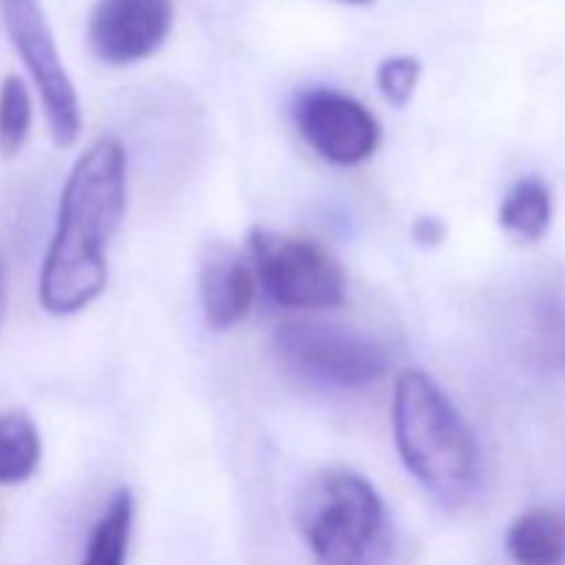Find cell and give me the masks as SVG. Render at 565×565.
<instances>
[{
    "label": "cell",
    "mask_w": 565,
    "mask_h": 565,
    "mask_svg": "<svg viewBox=\"0 0 565 565\" xmlns=\"http://www.w3.org/2000/svg\"><path fill=\"white\" fill-rule=\"evenodd\" d=\"M127 207V154L116 138L94 141L72 166L58 204V224L39 279L50 315H72L108 285V243Z\"/></svg>",
    "instance_id": "obj_1"
},
{
    "label": "cell",
    "mask_w": 565,
    "mask_h": 565,
    "mask_svg": "<svg viewBox=\"0 0 565 565\" xmlns=\"http://www.w3.org/2000/svg\"><path fill=\"white\" fill-rule=\"evenodd\" d=\"M392 428L408 472L447 508H461L478 494L483 458L478 439L450 397L423 370L395 381Z\"/></svg>",
    "instance_id": "obj_2"
},
{
    "label": "cell",
    "mask_w": 565,
    "mask_h": 565,
    "mask_svg": "<svg viewBox=\"0 0 565 565\" xmlns=\"http://www.w3.org/2000/svg\"><path fill=\"white\" fill-rule=\"evenodd\" d=\"M298 524L320 565H390L395 552L384 500L351 469H323L307 480Z\"/></svg>",
    "instance_id": "obj_3"
},
{
    "label": "cell",
    "mask_w": 565,
    "mask_h": 565,
    "mask_svg": "<svg viewBox=\"0 0 565 565\" xmlns=\"http://www.w3.org/2000/svg\"><path fill=\"white\" fill-rule=\"evenodd\" d=\"M274 351L287 370L334 390H362L390 370V356L373 337L315 320L279 326Z\"/></svg>",
    "instance_id": "obj_4"
},
{
    "label": "cell",
    "mask_w": 565,
    "mask_h": 565,
    "mask_svg": "<svg viewBox=\"0 0 565 565\" xmlns=\"http://www.w3.org/2000/svg\"><path fill=\"white\" fill-rule=\"evenodd\" d=\"M252 257L263 290L287 309H329L345 301V274L320 243L252 232Z\"/></svg>",
    "instance_id": "obj_5"
},
{
    "label": "cell",
    "mask_w": 565,
    "mask_h": 565,
    "mask_svg": "<svg viewBox=\"0 0 565 565\" xmlns=\"http://www.w3.org/2000/svg\"><path fill=\"white\" fill-rule=\"evenodd\" d=\"M0 17L22 64L31 72L58 147H72L81 136V103L66 75L55 39L39 0H0Z\"/></svg>",
    "instance_id": "obj_6"
},
{
    "label": "cell",
    "mask_w": 565,
    "mask_h": 565,
    "mask_svg": "<svg viewBox=\"0 0 565 565\" xmlns=\"http://www.w3.org/2000/svg\"><path fill=\"white\" fill-rule=\"evenodd\" d=\"M292 119L303 141L323 160L356 166L373 158L381 141V125L373 110L334 88H309L298 94Z\"/></svg>",
    "instance_id": "obj_7"
},
{
    "label": "cell",
    "mask_w": 565,
    "mask_h": 565,
    "mask_svg": "<svg viewBox=\"0 0 565 565\" xmlns=\"http://www.w3.org/2000/svg\"><path fill=\"white\" fill-rule=\"evenodd\" d=\"M171 22V0H97L88 17V47L105 64H136L163 47Z\"/></svg>",
    "instance_id": "obj_8"
},
{
    "label": "cell",
    "mask_w": 565,
    "mask_h": 565,
    "mask_svg": "<svg viewBox=\"0 0 565 565\" xmlns=\"http://www.w3.org/2000/svg\"><path fill=\"white\" fill-rule=\"evenodd\" d=\"M254 274L226 243H210L199 270L204 320L213 331H230L254 303Z\"/></svg>",
    "instance_id": "obj_9"
},
{
    "label": "cell",
    "mask_w": 565,
    "mask_h": 565,
    "mask_svg": "<svg viewBox=\"0 0 565 565\" xmlns=\"http://www.w3.org/2000/svg\"><path fill=\"white\" fill-rule=\"evenodd\" d=\"M508 555L516 565H565V519L555 511H530L508 530Z\"/></svg>",
    "instance_id": "obj_10"
},
{
    "label": "cell",
    "mask_w": 565,
    "mask_h": 565,
    "mask_svg": "<svg viewBox=\"0 0 565 565\" xmlns=\"http://www.w3.org/2000/svg\"><path fill=\"white\" fill-rule=\"evenodd\" d=\"M500 224L522 243H535L552 224V193L541 177H522L500 207Z\"/></svg>",
    "instance_id": "obj_11"
},
{
    "label": "cell",
    "mask_w": 565,
    "mask_h": 565,
    "mask_svg": "<svg viewBox=\"0 0 565 565\" xmlns=\"http://www.w3.org/2000/svg\"><path fill=\"white\" fill-rule=\"evenodd\" d=\"M42 461L36 425L22 412L0 414V486H20Z\"/></svg>",
    "instance_id": "obj_12"
},
{
    "label": "cell",
    "mask_w": 565,
    "mask_h": 565,
    "mask_svg": "<svg viewBox=\"0 0 565 565\" xmlns=\"http://www.w3.org/2000/svg\"><path fill=\"white\" fill-rule=\"evenodd\" d=\"M132 513H136L132 491L119 489L110 497L99 522L94 524L86 557H83L81 565H125L127 546H130Z\"/></svg>",
    "instance_id": "obj_13"
},
{
    "label": "cell",
    "mask_w": 565,
    "mask_h": 565,
    "mask_svg": "<svg viewBox=\"0 0 565 565\" xmlns=\"http://www.w3.org/2000/svg\"><path fill=\"white\" fill-rule=\"evenodd\" d=\"M31 94L22 77L9 75L0 86V152L6 158L17 154L25 143L28 130H31Z\"/></svg>",
    "instance_id": "obj_14"
},
{
    "label": "cell",
    "mask_w": 565,
    "mask_h": 565,
    "mask_svg": "<svg viewBox=\"0 0 565 565\" xmlns=\"http://www.w3.org/2000/svg\"><path fill=\"white\" fill-rule=\"evenodd\" d=\"M419 75H423V64L414 55H392L379 66V88L392 105L403 108L412 103L414 92H417Z\"/></svg>",
    "instance_id": "obj_15"
},
{
    "label": "cell",
    "mask_w": 565,
    "mask_h": 565,
    "mask_svg": "<svg viewBox=\"0 0 565 565\" xmlns=\"http://www.w3.org/2000/svg\"><path fill=\"white\" fill-rule=\"evenodd\" d=\"M412 235H414V243L434 248V246H439V243L447 237V226L441 224V218H434V215H423V218L414 221Z\"/></svg>",
    "instance_id": "obj_16"
},
{
    "label": "cell",
    "mask_w": 565,
    "mask_h": 565,
    "mask_svg": "<svg viewBox=\"0 0 565 565\" xmlns=\"http://www.w3.org/2000/svg\"><path fill=\"white\" fill-rule=\"evenodd\" d=\"M342 3H351V6H367V3H373V0H342Z\"/></svg>",
    "instance_id": "obj_17"
},
{
    "label": "cell",
    "mask_w": 565,
    "mask_h": 565,
    "mask_svg": "<svg viewBox=\"0 0 565 565\" xmlns=\"http://www.w3.org/2000/svg\"><path fill=\"white\" fill-rule=\"evenodd\" d=\"M0 303H3V263H0Z\"/></svg>",
    "instance_id": "obj_18"
}]
</instances>
